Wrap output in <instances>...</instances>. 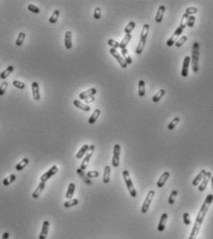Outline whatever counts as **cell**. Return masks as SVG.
Wrapping results in <instances>:
<instances>
[{
  "label": "cell",
  "mask_w": 213,
  "mask_h": 239,
  "mask_svg": "<svg viewBox=\"0 0 213 239\" xmlns=\"http://www.w3.org/2000/svg\"><path fill=\"white\" fill-rule=\"evenodd\" d=\"M73 105H74L76 108H78V109H80V110H84V111H89V110H90V107H89L88 105H86V104L81 102V101L78 100V99H75V100L73 101Z\"/></svg>",
  "instance_id": "obj_22"
},
{
  "label": "cell",
  "mask_w": 213,
  "mask_h": 239,
  "mask_svg": "<svg viewBox=\"0 0 213 239\" xmlns=\"http://www.w3.org/2000/svg\"><path fill=\"white\" fill-rule=\"evenodd\" d=\"M27 8H28V10H30V11L33 12V13H36V14H37V13L40 12L39 8H37L36 6L33 5V4H29L28 7H27Z\"/></svg>",
  "instance_id": "obj_48"
},
{
  "label": "cell",
  "mask_w": 213,
  "mask_h": 239,
  "mask_svg": "<svg viewBox=\"0 0 213 239\" xmlns=\"http://www.w3.org/2000/svg\"><path fill=\"white\" fill-rule=\"evenodd\" d=\"M88 150H89V145H84L80 148V150L77 152V154H76V159H82L87 153Z\"/></svg>",
  "instance_id": "obj_29"
},
{
  "label": "cell",
  "mask_w": 213,
  "mask_h": 239,
  "mask_svg": "<svg viewBox=\"0 0 213 239\" xmlns=\"http://www.w3.org/2000/svg\"><path fill=\"white\" fill-rule=\"evenodd\" d=\"M120 146L116 144L113 147V157H112V166L117 168L120 165Z\"/></svg>",
  "instance_id": "obj_8"
},
{
  "label": "cell",
  "mask_w": 213,
  "mask_h": 239,
  "mask_svg": "<svg viewBox=\"0 0 213 239\" xmlns=\"http://www.w3.org/2000/svg\"><path fill=\"white\" fill-rule=\"evenodd\" d=\"M15 180H16V175H15V174H10V175H8V177H6L4 180H3V185L5 186H8Z\"/></svg>",
  "instance_id": "obj_32"
},
{
  "label": "cell",
  "mask_w": 213,
  "mask_h": 239,
  "mask_svg": "<svg viewBox=\"0 0 213 239\" xmlns=\"http://www.w3.org/2000/svg\"><path fill=\"white\" fill-rule=\"evenodd\" d=\"M170 176H171V173H170L169 172H163V173L161 174V176L159 177V181L157 182V186H158L159 188H162V187L165 185L167 180H168V179L170 178Z\"/></svg>",
  "instance_id": "obj_15"
},
{
  "label": "cell",
  "mask_w": 213,
  "mask_h": 239,
  "mask_svg": "<svg viewBox=\"0 0 213 239\" xmlns=\"http://www.w3.org/2000/svg\"><path fill=\"white\" fill-rule=\"evenodd\" d=\"M77 173L84 179V181L86 183V184H89V185H92V183L90 182V180H89V178L86 176V174H84V171H82L81 169H78L77 170Z\"/></svg>",
  "instance_id": "obj_43"
},
{
  "label": "cell",
  "mask_w": 213,
  "mask_h": 239,
  "mask_svg": "<svg viewBox=\"0 0 213 239\" xmlns=\"http://www.w3.org/2000/svg\"><path fill=\"white\" fill-rule=\"evenodd\" d=\"M86 176L88 178H97L99 176V172L97 171H90L86 173Z\"/></svg>",
  "instance_id": "obj_49"
},
{
  "label": "cell",
  "mask_w": 213,
  "mask_h": 239,
  "mask_svg": "<svg viewBox=\"0 0 213 239\" xmlns=\"http://www.w3.org/2000/svg\"><path fill=\"white\" fill-rule=\"evenodd\" d=\"M190 63H191V57L189 56H185L184 58V62H182V71H181V74H182V77L188 76V70H189Z\"/></svg>",
  "instance_id": "obj_11"
},
{
  "label": "cell",
  "mask_w": 213,
  "mask_h": 239,
  "mask_svg": "<svg viewBox=\"0 0 213 239\" xmlns=\"http://www.w3.org/2000/svg\"><path fill=\"white\" fill-rule=\"evenodd\" d=\"M8 237H9V233H8V232H5V233L3 234L1 239H8Z\"/></svg>",
  "instance_id": "obj_53"
},
{
  "label": "cell",
  "mask_w": 213,
  "mask_h": 239,
  "mask_svg": "<svg viewBox=\"0 0 213 239\" xmlns=\"http://www.w3.org/2000/svg\"><path fill=\"white\" fill-rule=\"evenodd\" d=\"M134 27H135V22L134 21H132L128 22V24L124 28V33H125V34H131V33L133 32V30L134 29Z\"/></svg>",
  "instance_id": "obj_36"
},
{
  "label": "cell",
  "mask_w": 213,
  "mask_h": 239,
  "mask_svg": "<svg viewBox=\"0 0 213 239\" xmlns=\"http://www.w3.org/2000/svg\"><path fill=\"white\" fill-rule=\"evenodd\" d=\"M138 95L141 97H145L146 95V83L144 80H140L138 82Z\"/></svg>",
  "instance_id": "obj_28"
},
{
  "label": "cell",
  "mask_w": 213,
  "mask_h": 239,
  "mask_svg": "<svg viewBox=\"0 0 213 239\" xmlns=\"http://www.w3.org/2000/svg\"><path fill=\"white\" fill-rule=\"evenodd\" d=\"M94 101H95V97L94 96L93 97H87V98L84 99V102H85L86 105H87V104H90V103L94 102Z\"/></svg>",
  "instance_id": "obj_52"
},
{
  "label": "cell",
  "mask_w": 213,
  "mask_h": 239,
  "mask_svg": "<svg viewBox=\"0 0 213 239\" xmlns=\"http://www.w3.org/2000/svg\"><path fill=\"white\" fill-rule=\"evenodd\" d=\"M96 94H97V89H96V88H89L88 90L84 91V92H82V93L79 95V98L84 100L85 98H87V97H93V96H95Z\"/></svg>",
  "instance_id": "obj_18"
},
{
  "label": "cell",
  "mask_w": 213,
  "mask_h": 239,
  "mask_svg": "<svg viewBox=\"0 0 213 239\" xmlns=\"http://www.w3.org/2000/svg\"><path fill=\"white\" fill-rule=\"evenodd\" d=\"M164 95H165V90H164V89H160V90L158 93H156V95L153 96V97H152V100H153V102L157 103V102H159L162 98V97Z\"/></svg>",
  "instance_id": "obj_35"
},
{
  "label": "cell",
  "mask_w": 213,
  "mask_h": 239,
  "mask_svg": "<svg viewBox=\"0 0 213 239\" xmlns=\"http://www.w3.org/2000/svg\"><path fill=\"white\" fill-rule=\"evenodd\" d=\"M188 15L186 13H185L182 15V21H181V23H180V27L182 28V29H185V27L187 26V20H188Z\"/></svg>",
  "instance_id": "obj_41"
},
{
  "label": "cell",
  "mask_w": 213,
  "mask_h": 239,
  "mask_svg": "<svg viewBox=\"0 0 213 239\" xmlns=\"http://www.w3.org/2000/svg\"><path fill=\"white\" fill-rule=\"evenodd\" d=\"M197 11H198V10H197V8L195 7H189V8H186L185 13L188 15V16H194V14L197 13Z\"/></svg>",
  "instance_id": "obj_45"
},
{
  "label": "cell",
  "mask_w": 213,
  "mask_h": 239,
  "mask_svg": "<svg viewBox=\"0 0 213 239\" xmlns=\"http://www.w3.org/2000/svg\"><path fill=\"white\" fill-rule=\"evenodd\" d=\"M186 41H187V36H186V35H182V37H180V38L175 42L174 44H175V47H181L182 46V44H184Z\"/></svg>",
  "instance_id": "obj_39"
},
{
  "label": "cell",
  "mask_w": 213,
  "mask_h": 239,
  "mask_svg": "<svg viewBox=\"0 0 213 239\" xmlns=\"http://www.w3.org/2000/svg\"><path fill=\"white\" fill-rule=\"evenodd\" d=\"M148 33H149V24L145 23L144 26H143V29H142V32H141L139 43L137 44L136 50H135V53L137 54V55H141L142 52H143V50H144V47H145L146 43V38H147Z\"/></svg>",
  "instance_id": "obj_3"
},
{
  "label": "cell",
  "mask_w": 213,
  "mask_h": 239,
  "mask_svg": "<svg viewBox=\"0 0 213 239\" xmlns=\"http://www.w3.org/2000/svg\"><path fill=\"white\" fill-rule=\"evenodd\" d=\"M29 164V159L27 158H24L22 159L19 163H17V165H16V170L17 171H22L27 165Z\"/></svg>",
  "instance_id": "obj_31"
},
{
  "label": "cell",
  "mask_w": 213,
  "mask_h": 239,
  "mask_svg": "<svg viewBox=\"0 0 213 239\" xmlns=\"http://www.w3.org/2000/svg\"><path fill=\"white\" fill-rule=\"evenodd\" d=\"M165 10H166V8L165 6L161 5L159 6L158 11H157V14H156V18H155V21L157 23H160L163 20V17H164V14H165Z\"/></svg>",
  "instance_id": "obj_19"
},
{
  "label": "cell",
  "mask_w": 213,
  "mask_h": 239,
  "mask_svg": "<svg viewBox=\"0 0 213 239\" xmlns=\"http://www.w3.org/2000/svg\"><path fill=\"white\" fill-rule=\"evenodd\" d=\"M182 32H184V29L182 28H181L180 26L178 27V28H176V30L174 31V33H173V34L169 38V40H167V42H166V44L168 47H172L173 44H175V42L178 40V36H180L182 34Z\"/></svg>",
  "instance_id": "obj_9"
},
{
  "label": "cell",
  "mask_w": 213,
  "mask_h": 239,
  "mask_svg": "<svg viewBox=\"0 0 213 239\" xmlns=\"http://www.w3.org/2000/svg\"><path fill=\"white\" fill-rule=\"evenodd\" d=\"M64 44L67 49H70L72 47V33L68 31L65 33L64 36Z\"/></svg>",
  "instance_id": "obj_16"
},
{
  "label": "cell",
  "mask_w": 213,
  "mask_h": 239,
  "mask_svg": "<svg viewBox=\"0 0 213 239\" xmlns=\"http://www.w3.org/2000/svg\"><path fill=\"white\" fill-rule=\"evenodd\" d=\"M110 53L111 54V56L113 57H115L116 59H117V61L119 62V64L120 65V67L123 68V69H126L127 68V63L125 62V61L123 59V56H121L118 51H117V49H114V48H110Z\"/></svg>",
  "instance_id": "obj_10"
},
{
  "label": "cell",
  "mask_w": 213,
  "mask_h": 239,
  "mask_svg": "<svg viewBox=\"0 0 213 239\" xmlns=\"http://www.w3.org/2000/svg\"><path fill=\"white\" fill-rule=\"evenodd\" d=\"M74 191H75V184L74 183H70L68 186V190L66 192L65 198L67 199H71L73 195H74Z\"/></svg>",
  "instance_id": "obj_25"
},
{
  "label": "cell",
  "mask_w": 213,
  "mask_h": 239,
  "mask_svg": "<svg viewBox=\"0 0 213 239\" xmlns=\"http://www.w3.org/2000/svg\"><path fill=\"white\" fill-rule=\"evenodd\" d=\"M94 18L96 20H99L101 18V8H96L94 10Z\"/></svg>",
  "instance_id": "obj_50"
},
{
  "label": "cell",
  "mask_w": 213,
  "mask_h": 239,
  "mask_svg": "<svg viewBox=\"0 0 213 239\" xmlns=\"http://www.w3.org/2000/svg\"><path fill=\"white\" fill-rule=\"evenodd\" d=\"M110 166H106L104 169V174H103V182L104 184H109L110 181Z\"/></svg>",
  "instance_id": "obj_23"
},
{
  "label": "cell",
  "mask_w": 213,
  "mask_h": 239,
  "mask_svg": "<svg viewBox=\"0 0 213 239\" xmlns=\"http://www.w3.org/2000/svg\"><path fill=\"white\" fill-rule=\"evenodd\" d=\"M121 55H123V57L125 61V62L127 63V65H131L133 63V59L130 57V55L128 53V50L126 48L125 49H121Z\"/></svg>",
  "instance_id": "obj_30"
},
{
  "label": "cell",
  "mask_w": 213,
  "mask_h": 239,
  "mask_svg": "<svg viewBox=\"0 0 213 239\" xmlns=\"http://www.w3.org/2000/svg\"><path fill=\"white\" fill-rule=\"evenodd\" d=\"M79 204V200L77 198H71L66 202H64V208H71L74 206H77Z\"/></svg>",
  "instance_id": "obj_34"
},
{
  "label": "cell",
  "mask_w": 213,
  "mask_h": 239,
  "mask_svg": "<svg viewBox=\"0 0 213 239\" xmlns=\"http://www.w3.org/2000/svg\"><path fill=\"white\" fill-rule=\"evenodd\" d=\"M210 179H211V172H206V173H205V175H204V177H203V179H202L201 183H200L199 185H198V191H200V192L205 191V189H206L207 186H208V182L210 181Z\"/></svg>",
  "instance_id": "obj_12"
},
{
  "label": "cell",
  "mask_w": 213,
  "mask_h": 239,
  "mask_svg": "<svg viewBox=\"0 0 213 239\" xmlns=\"http://www.w3.org/2000/svg\"><path fill=\"white\" fill-rule=\"evenodd\" d=\"M32 92H33V98L35 101L40 100V92H39V84L37 82L32 83Z\"/></svg>",
  "instance_id": "obj_17"
},
{
  "label": "cell",
  "mask_w": 213,
  "mask_h": 239,
  "mask_svg": "<svg viewBox=\"0 0 213 239\" xmlns=\"http://www.w3.org/2000/svg\"><path fill=\"white\" fill-rule=\"evenodd\" d=\"M59 14H60V11H59L58 9L55 10V11L52 13L51 17L49 18V23H51V24H55V23L57 21V20H58Z\"/></svg>",
  "instance_id": "obj_33"
},
{
  "label": "cell",
  "mask_w": 213,
  "mask_h": 239,
  "mask_svg": "<svg viewBox=\"0 0 213 239\" xmlns=\"http://www.w3.org/2000/svg\"><path fill=\"white\" fill-rule=\"evenodd\" d=\"M191 65L194 72H197L199 70V44L197 42L194 43L193 44Z\"/></svg>",
  "instance_id": "obj_2"
},
{
  "label": "cell",
  "mask_w": 213,
  "mask_h": 239,
  "mask_svg": "<svg viewBox=\"0 0 213 239\" xmlns=\"http://www.w3.org/2000/svg\"><path fill=\"white\" fill-rule=\"evenodd\" d=\"M132 39V35L131 34H125L124 37L123 38V40H121V42L120 43V49H125L126 47H127V44L130 43Z\"/></svg>",
  "instance_id": "obj_26"
},
{
  "label": "cell",
  "mask_w": 213,
  "mask_h": 239,
  "mask_svg": "<svg viewBox=\"0 0 213 239\" xmlns=\"http://www.w3.org/2000/svg\"><path fill=\"white\" fill-rule=\"evenodd\" d=\"M100 114H101V110H100L99 109H97V110H94V112H93V114L91 115V117L89 118V120H88V123H89L90 124H94V123H95L97 121V119L99 118Z\"/></svg>",
  "instance_id": "obj_24"
},
{
  "label": "cell",
  "mask_w": 213,
  "mask_h": 239,
  "mask_svg": "<svg viewBox=\"0 0 213 239\" xmlns=\"http://www.w3.org/2000/svg\"><path fill=\"white\" fill-rule=\"evenodd\" d=\"M108 44H109L110 47H111V48H114V49L120 48V43L117 42L116 40L109 39V40H108Z\"/></svg>",
  "instance_id": "obj_42"
},
{
  "label": "cell",
  "mask_w": 213,
  "mask_h": 239,
  "mask_svg": "<svg viewBox=\"0 0 213 239\" xmlns=\"http://www.w3.org/2000/svg\"><path fill=\"white\" fill-rule=\"evenodd\" d=\"M195 16H189L188 20H187V26L192 28L195 25Z\"/></svg>",
  "instance_id": "obj_51"
},
{
  "label": "cell",
  "mask_w": 213,
  "mask_h": 239,
  "mask_svg": "<svg viewBox=\"0 0 213 239\" xmlns=\"http://www.w3.org/2000/svg\"><path fill=\"white\" fill-rule=\"evenodd\" d=\"M179 122H180V118L179 117H175L172 121L169 123V125H168V130H170V131H172V130H173L174 128H175V126L179 123Z\"/></svg>",
  "instance_id": "obj_40"
},
{
  "label": "cell",
  "mask_w": 213,
  "mask_h": 239,
  "mask_svg": "<svg viewBox=\"0 0 213 239\" xmlns=\"http://www.w3.org/2000/svg\"><path fill=\"white\" fill-rule=\"evenodd\" d=\"M13 70H14V67H13L12 65L8 66L5 70H3L1 73H0V78H1L2 80L5 81V79L8 78V77L9 76V74H10L11 72H13Z\"/></svg>",
  "instance_id": "obj_27"
},
{
  "label": "cell",
  "mask_w": 213,
  "mask_h": 239,
  "mask_svg": "<svg viewBox=\"0 0 213 239\" xmlns=\"http://www.w3.org/2000/svg\"><path fill=\"white\" fill-rule=\"evenodd\" d=\"M167 221H168V214H167V213H162L161 216H160V219H159V225H158V231L159 233L164 232V230L166 228Z\"/></svg>",
  "instance_id": "obj_14"
},
{
  "label": "cell",
  "mask_w": 213,
  "mask_h": 239,
  "mask_svg": "<svg viewBox=\"0 0 213 239\" xmlns=\"http://www.w3.org/2000/svg\"><path fill=\"white\" fill-rule=\"evenodd\" d=\"M182 220L185 225H190L191 224V219H190V214L188 212H185L182 215Z\"/></svg>",
  "instance_id": "obj_47"
},
{
  "label": "cell",
  "mask_w": 213,
  "mask_h": 239,
  "mask_svg": "<svg viewBox=\"0 0 213 239\" xmlns=\"http://www.w3.org/2000/svg\"><path fill=\"white\" fill-rule=\"evenodd\" d=\"M49 227H50V223L48 221H44L43 222V225H42V230H41V233L39 234V239H45L48 237V231H49Z\"/></svg>",
  "instance_id": "obj_13"
},
{
  "label": "cell",
  "mask_w": 213,
  "mask_h": 239,
  "mask_svg": "<svg viewBox=\"0 0 213 239\" xmlns=\"http://www.w3.org/2000/svg\"><path fill=\"white\" fill-rule=\"evenodd\" d=\"M155 195H156V194H155V191H154V190H150V191H148L147 195H146V198H145V200H144V203H143V205H142V208H141V211H142V213H146V212H147V211L149 210L150 204H151L152 200H153Z\"/></svg>",
  "instance_id": "obj_5"
},
{
  "label": "cell",
  "mask_w": 213,
  "mask_h": 239,
  "mask_svg": "<svg viewBox=\"0 0 213 239\" xmlns=\"http://www.w3.org/2000/svg\"><path fill=\"white\" fill-rule=\"evenodd\" d=\"M12 84H13L15 87H16V88H18V89H21V90H22V89H24V88H25V84H24V83H22V82H20V81H18V80H15V81H13Z\"/></svg>",
  "instance_id": "obj_46"
},
{
  "label": "cell",
  "mask_w": 213,
  "mask_h": 239,
  "mask_svg": "<svg viewBox=\"0 0 213 239\" xmlns=\"http://www.w3.org/2000/svg\"><path fill=\"white\" fill-rule=\"evenodd\" d=\"M57 172H58V167H57V165L52 166L48 171H47L44 173H43V174L41 175V177H40V181L45 183L48 180H49V179H50L52 176H54L55 174H57Z\"/></svg>",
  "instance_id": "obj_7"
},
{
  "label": "cell",
  "mask_w": 213,
  "mask_h": 239,
  "mask_svg": "<svg viewBox=\"0 0 213 239\" xmlns=\"http://www.w3.org/2000/svg\"><path fill=\"white\" fill-rule=\"evenodd\" d=\"M94 150H95V146H94V145L89 146V150H88V152L86 153L84 159H83V161H82V163H81V166H80V169H81L82 171L86 170V168H87V166H88V163H89L91 158H92V156H93Z\"/></svg>",
  "instance_id": "obj_6"
},
{
  "label": "cell",
  "mask_w": 213,
  "mask_h": 239,
  "mask_svg": "<svg viewBox=\"0 0 213 239\" xmlns=\"http://www.w3.org/2000/svg\"><path fill=\"white\" fill-rule=\"evenodd\" d=\"M44 186H45V183H44V182H41V183L38 185V186L35 188V190L33 192V194H32V197H33L34 198H39V196H40V194L43 192V190H44Z\"/></svg>",
  "instance_id": "obj_21"
},
{
  "label": "cell",
  "mask_w": 213,
  "mask_h": 239,
  "mask_svg": "<svg viewBox=\"0 0 213 239\" xmlns=\"http://www.w3.org/2000/svg\"><path fill=\"white\" fill-rule=\"evenodd\" d=\"M205 173H206V170H201L199 172V173L196 175V177L194 179L193 182H192V184H193L194 186H198L199 185V184L201 183V181H202V179H203Z\"/></svg>",
  "instance_id": "obj_20"
},
{
  "label": "cell",
  "mask_w": 213,
  "mask_h": 239,
  "mask_svg": "<svg viewBox=\"0 0 213 239\" xmlns=\"http://www.w3.org/2000/svg\"><path fill=\"white\" fill-rule=\"evenodd\" d=\"M25 37H26V34L21 32L18 34V37H17V40H16V46L17 47H21V44H23L24 40H25Z\"/></svg>",
  "instance_id": "obj_37"
},
{
  "label": "cell",
  "mask_w": 213,
  "mask_h": 239,
  "mask_svg": "<svg viewBox=\"0 0 213 239\" xmlns=\"http://www.w3.org/2000/svg\"><path fill=\"white\" fill-rule=\"evenodd\" d=\"M178 196V191L177 190H173L172 193H171V195L169 197V199H168V203L170 205H172L174 204L175 202V199H176V197Z\"/></svg>",
  "instance_id": "obj_38"
},
{
  "label": "cell",
  "mask_w": 213,
  "mask_h": 239,
  "mask_svg": "<svg viewBox=\"0 0 213 239\" xmlns=\"http://www.w3.org/2000/svg\"><path fill=\"white\" fill-rule=\"evenodd\" d=\"M198 239H201V238H198Z\"/></svg>",
  "instance_id": "obj_55"
},
{
  "label": "cell",
  "mask_w": 213,
  "mask_h": 239,
  "mask_svg": "<svg viewBox=\"0 0 213 239\" xmlns=\"http://www.w3.org/2000/svg\"><path fill=\"white\" fill-rule=\"evenodd\" d=\"M123 180L125 182V185L128 188V191L130 193V195L132 198H136L137 196V192H136L134 186H133V181L131 179V176H130V173L128 171H123Z\"/></svg>",
  "instance_id": "obj_4"
},
{
  "label": "cell",
  "mask_w": 213,
  "mask_h": 239,
  "mask_svg": "<svg viewBox=\"0 0 213 239\" xmlns=\"http://www.w3.org/2000/svg\"><path fill=\"white\" fill-rule=\"evenodd\" d=\"M212 201H213V195L212 194H209V195H208L207 198H205V201L203 202V204L200 208V211H198V214H197V216L195 218V221L194 223L193 229L191 231V234H190V236L188 239H196L197 235H198V234L200 232V228H201V225L204 221L205 216L208 213V208H209Z\"/></svg>",
  "instance_id": "obj_1"
},
{
  "label": "cell",
  "mask_w": 213,
  "mask_h": 239,
  "mask_svg": "<svg viewBox=\"0 0 213 239\" xmlns=\"http://www.w3.org/2000/svg\"><path fill=\"white\" fill-rule=\"evenodd\" d=\"M8 83L7 81H4L1 85H0V96H3L5 95L7 89H8Z\"/></svg>",
  "instance_id": "obj_44"
},
{
  "label": "cell",
  "mask_w": 213,
  "mask_h": 239,
  "mask_svg": "<svg viewBox=\"0 0 213 239\" xmlns=\"http://www.w3.org/2000/svg\"><path fill=\"white\" fill-rule=\"evenodd\" d=\"M210 181H211V185H212V189H213V176H211Z\"/></svg>",
  "instance_id": "obj_54"
}]
</instances>
